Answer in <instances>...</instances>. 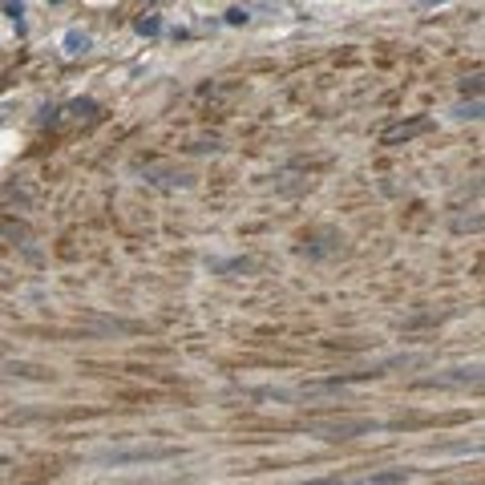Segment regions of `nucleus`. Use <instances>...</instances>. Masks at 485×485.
<instances>
[{"mask_svg":"<svg viewBox=\"0 0 485 485\" xmlns=\"http://www.w3.org/2000/svg\"><path fill=\"white\" fill-rule=\"evenodd\" d=\"M429 130V121L425 117H416V121H409V126H393V130H384V146H396V142H409V138H416V134H425Z\"/></svg>","mask_w":485,"mask_h":485,"instance_id":"3","label":"nucleus"},{"mask_svg":"<svg viewBox=\"0 0 485 485\" xmlns=\"http://www.w3.org/2000/svg\"><path fill=\"white\" fill-rule=\"evenodd\" d=\"M0 465H8V457H0Z\"/></svg>","mask_w":485,"mask_h":485,"instance_id":"7","label":"nucleus"},{"mask_svg":"<svg viewBox=\"0 0 485 485\" xmlns=\"http://www.w3.org/2000/svg\"><path fill=\"white\" fill-rule=\"evenodd\" d=\"M316 433H323L327 441H344L352 437V433H368L372 420H327V425H312Z\"/></svg>","mask_w":485,"mask_h":485,"instance_id":"2","label":"nucleus"},{"mask_svg":"<svg viewBox=\"0 0 485 485\" xmlns=\"http://www.w3.org/2000/svg\"><path fill=\"white\" fill-rule=\"evenodd\" d=\"M170 457H178V449H130V453H105L101 461L134 465V461H170Z\"/></svg>","mask_w":485,"mask_h":485,"instance_id":"1","label":"nucleus"},{"mask_svg":"<svg viewBox=\"0 0 485 485\" xmlns=\"http://www.w3.org/2000/svg\"><path fill=\"white\" fill-rule=\"evenodd\" d=\"M65 45H69V53H85V49H90V37H85V33H69Z\"/></svg>","mask_w":485,"mask_h":485,"instance_id":"4","label":"nucleus"},{"mask_svg":"<svg viewBox=\"0 0 485 485\" xmlns=\"http://www.w3.org/2000/svg\"><path fill=\"white\" fill-rule=\"evenodd\" d=\"M162 24L158 21H138V33H146V37H154V33H158Z\"/></svg>","mask_w":485,"mask_h":485,"instance_id":"6","label":"nucleus"},{"mask_svg":"<svg viewBox=\"0 0 485 485\" xmlns=\"http://www.w3.org/2000/svg\"><path fill=\"white\" fill-rule=\"evenodd\" d=\"M247 21H251L247 8H231V12H227V24H247Z\"/></svg>","mask_w":485,"mask_h":485,"instance_id":"5","label":"nucleus"}]
</instances>
